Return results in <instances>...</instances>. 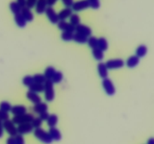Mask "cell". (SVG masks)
<instances>
[{"label":"cell","instance_id":"obj_1","mask_svg":"<svg viewBox=\"0 0 154 144\" xmlns=\"http://www.w3.org/2000/svg\"><path fill=\"white\" fill-rule=\"evenodd\" d=\"M33 133H34V136L39 141L44 142V143L51 144L53 142V140L51 138L50 134L45 130H44L43 128H35Z\"/></svg>","mask_w":154,"mask_h":144},{"label":"cell","instance_id":"obj_2","mask_svg":"<svg viewBox=\"0 0 154 144\" xmlns=\"http://www.w3.org/2000/svg\"><path fill=\"white\" fill-rule=\"evenodd\" d=\"M44 92H45V98L47 101L51 102L54 100L55 96L54 83L50 80H47L44 83Z\"/></svg>","mask_w":154,"mask_h":144},{"label":"cell","instance_id":"obj_3","mask_svg":"<svg viewBox=\"0 0 154 144\" xmlns=\"http://www.w3.org/2000/svg\"><path fill=\"white\" fill-rule=\"evenodd\" d=\"M34 118L32 114L31 113H25L20 116H14L11 121L14 123L15 124H21L24 123H31L32 119Z\"/></svg>","mask_w":154,"mask_h":144},{"label":"cell","instance_id":"obj_4","mask_svg":"<svg viewBox=\"0 0 154 144\" xmlns=\"http://www.w3.org/2000/svg\"><path fill=\"white\" fill-rule=\"evenodd\" d=\"M3 128L5 130V131L10 135V136H15L18 134L17 128L15 126V124L10 119H8L6 121L3 122Z\"/></svg>","mask_w":154,"mask_h":144},{"label":"cell","instance_id":"obj_5","mask_svg":"<svg viewBox=\"0 0 154 144\" xmlns=\"http://www.w3.org/2000/svg\"><path fill=\"white\" fill-rule=\"evenodd\" d=\"M102 87H103L104 90H105V93L108 95L111 96L113 94H115L116 92V89H115V86H114V83L111 81V79L109 78H105V79L102 80Z\"/></svg>","mask_w":154,"mask_h":144},{"label":"cell","instance_id":"obj_6","mask_svg":"<svg viewBox=\"0 0 154 144\" xmlns=\"http://www.w3.org/2000/svg\"><path fill=\"white\" fill-rule=\"evenodd\" d=\"M106 67L108 69L113 70V69L121 68L124 66L125 62L121 58H115V59H110L105 62Z\"/></svg>","mask_w":154,"mask_h":144},{"label":"cell","instance_id":"obj_7","mask_svg":"<svg viewBox=\"0 0 154 144\" xmlns=\"http://www.w3.org/2000/svg\"><path fill=\"white\" fill-rule=\"evenodd\" d=\"M45 14L48 16V20L50 22L53 24H57L59 22V17H58V14L55 11L52 7H48L47 8L46 10H45Z\"/></svg>","mask_w":154,"mask_h":144},{"label":"cell","instance_id":"obj_8","mask_svg":"<svg viewBox=\"0 0 154 144\" xmlns=\"http://www.w3.org/2000/svg\"><path fill=\"white\" fill-rule=\"evenodd\" d=\"M88 8H90V5H89L87 0H80V1L75 2L72 6V10H75L76 12L81 11Z\"/></svg>","mask_w":154,"mask_h":144},{"label":"cell","instance_id":"obj_9","mask_svg":"<svg viewBox=\"0 0 154 144\" xmlns=\"http://www.w3.org/2000/svg\"><path fill=\"white\" fill-rule=\"evenodd\" d=\"M34 128L32 126L31 123H24L17 126V132L19 134L24 135L30 134L33 131Z\"/></svg>","mask_w":154,"mask_h":144},{"label":"cell","instance_id":"obj_10","mask_svg":"<svg viewBox=\"0 0 154 144\" xmlns=\"http://www.w3.org/2000/svg\"><path fill=\"white\" fill-rule=\"evenodd\" d=\"M57 26L63 32H70L73 33V32L75 31V26L72 25L70 22H68L65 20L59 21V22L57 23Z\"/></svg>","mask_w":154,"mask_h":144},{"label":"cell","instance_id":"obj_11","mask_svg":"<svg viewBox=\"0 0 154 144\" xmlns=\"http://www.w3.org/2000/svg\"><path fill=\"white\" fill-rule=\"evenodd\" d=\"M75 31L76 32L82 34L84 35L87 36V37H90L92 34V29L87 26L84 25V24L80 23L77 26H75Z\"/></svg>","mask_w":154,"mask_h":144},{"label":"cell","instance_id":"obj_12","mask_svg":"<svg viewBox=\"0 0 154 144\" xmlns=\"http://www.w3.org/2000/svg\"><path fill=\"white\" fill-rule=\"evenodd\" d=\"M35 11L38 14H42L45 13L47 8L48 7L47 4V0H38L35 4Z\"/></svg>","mask_w":154,"mask_h":144},{"label":"cell","instance_id":"obj_13","mask_svg":"<svg viewBox=\"0 0 154 144\" xmlns=\"http://www.w3.org/2000/svg\"><path fill=\"white\" fill-rule=\"evenodd\" d=\"M72 14V8H64L62 9L58 14L59 20L63 21L66 20L67 18L70 17L71 15Z\"/></svg>","mask_w":154,"mask_h":144},{"label":"cell","instance_id":"obj_14","mask_svg":"<svg viewBox=\"0 0 154 144\" xmlns=\"http://www.w3.org/2000/svg\"><path fill=\"white\" fill-rule=\"evenodd\" d=\"M98 73H99V76L102 79L107 78L108 76V69L107 68L106 64L104 62H99L97 66Z\"/></svg>","mask_w":154,"mask_h":144},{"label":"cell","instance_id":"obj_15","mask_svg":"<svg viewBox=\"0 0 154 144\" xmlns=\"http://www.w3.org/2000/svg\"><path fill=\"white\" fill-rule=\"evenodd\" d=\"M26 98L34 104H38L42 102V98L38 95V93L34 92L28 91L26 92Z\"/></svg>","mask_w":154,"mask_h":144},{"label":"cell","instance_id":"obj_16","mask_svg":"<svg viewBox=\"0 0 154 144\" xmlns=\"http://www.w3.org/2000/svg\"><path fill=\"white\" fill-rule=\"evenodd\" d=\"M21 14L23 15L26 20L27 22H32L34 19V15H33L31 9L28 8L27 7H24L21 9Z\"/></svg>","mask_w":154,"mask_h":144},{"label":"cell","instance_id":"obj_17","mask_svg":"<svg viewBox=\"0 0 154 144\" xmlns=\"http://www.w3.org/2000/svg\"><path fill=\"white\" fill-rule=\"evenodd\" d=\"M11 112L14 116L23 115V114L26 113V108L23 105H15L12 106Z\"/></svg>","mask_w":154,"mask_h":144},{"label":"cell","instance_id":"obj_18","mask_svg":"<svg viewBox=\"0 0 154 144\" xmlns=\"http://www.w3.org/2000/svg\"><path fill=\"white\" fill-rule=\"evenodd\" d=\"M48 133L50 134V135H51V138H52L53 140L59 141L61 140V138H62L61 133H60V130H59L58 128H57L56 127L50 128Z\"/></svg>","mask_w":154,"mask_h":144},{"label":"cell","instance_id":"obj_19","mask_svg":"<svg viewBox=\"0 0 154 144\" xmlns=\"http://www.w3.org/2000/svg\"><path fill=\"white\" fill-rule=\"evenodd\" d=\"M140 62V58H138L137 56H131L130 57L128 58V59L126 60V65H127L128 68H132L136 67L138 64Z\"/></svg>","mask_w":154,"mask_h":144},{"label":"cell","instance_id":"obj_20","mask_svg":"<svg viewBox=\"0 0 154 144\" xmlns=\"http://www.w3.org/2000/svg\"><path fill=\"white\" fill-rule=\"evenodd\" d=\"M48 106L46 103H44V102H40L38 104H35V106H33V111L36 113H42V112H45V111H48Z\"/></svg>","mask_w":154,"mask_h":144},{"label":"cell","instance_id":"obj_21","mask_svg":"<svg viewBox=\"0 0 154 144\" xmlns=\"http://www.w3.org/2000/svg\"><path fill=\"white\" fill-rule=\"evenodd\" d=\"M14 21L15 22H16L17 25L19 27H20V28L25 27L27 22V21L26 20L25 18L23 16V15L21 14V13L14 15Z\"/></svg>","mask_w":154,"mask_h":144},{"label":"cell","instance_id":"obj_22","mask_svg":"<svg viewBox=\"0 0 154 144\" xmlns=\"http://www.w3.org/2000/svg\"><path fill=\"white\" fill-rule=\"evenodd\" d=\"M73 40L78 44H86L87 43L88 37L82 34H80L78 32H76L75 34H74Z\"/></svg>","mask_w":154,"mask_h":144},{"label":"cell","instance_id":"obj_23","mask_svg":"<svg viewBox=\"0 0 154 144\" xmlns=\"http://www.w3.org/2000/svg\"><path fill=\"white\" fill-rule=\"evenodd\" d=\"M98 48L100 49L102 51H106L108 48V40L103 37L98 38Z\"/></svg>","mask_w":154,"mask_h":144},{"label":"cell","instance_id":"obj_24","mask_svg":"<svg viewBox=\"0 0 154 144\" xmlns=\"http://www.w3.org/2000/svg\"><path fill=\"white\" fill-rule=\"evenodd\" d=\"M92 54L94 58L97 61L101 62L104 58V52L99 48H95L92 50Z\"/></svg>","mask_w":154,"mask_h":144},{"label":"cell","instance_id":"obj_25","mask_svg":"<svg viewBox=\"0 0 154 144\" xmlns=\"http://www.w3.org/2000/svg\"><path fill=\"white\" fill-rule=\"evenodd\" d=\"M58 123V116L56 114H51L47 119V124L50 128L55 127Z\"/></svg>","mask_w":154,"mask_h":144},{"label":"cell","instance_id":"obj_26","mask_svg":"<svg viewBox=\"0 0 154 144\" xmlns=\"http://www.w3.org/2000/svg\"><path fill=\"white\" fill-rule=\"evenodd\" d=\"M147 46H145V45L144 44H141L137 47L136 51H135V54H136L135 56H137L138 58H141V57H144V56L147 54Z\"/></svg>","mask_w":154,"mask_h":144},{"label":"cell","instance_id":"obj_27","mask_svg":"<svg viewBox=\"0 0 154 144\" xmlns=\"http://www.w3.org/2000/svg\"><path fill=\"white\" fill-rule=\"evenodd\" d=\"M29 91L34 92L35 93H39L44 92V84H40V83H34L31 86L29 87Z\"/></svg>","mask_w":154,"mask_h":144},{"label":"cell","instance_id":"obj_28","mask_svg":"<svg viewBox=\"0 0 154 144\" xmlns=\"http://www.w3.org/2000/svg\"><path fill=\"white\" fill-rule=\"evenodd\" d=\"M9 8H10V10L14 14H17L21 12V8L19 4H17V2H11L9 4Z\"/></svg>","mask_w":154,"mask_h":144},{"label":"cell","instance_id":"obj_29","mask_svg":"<svg viewBox=\"0 0 154 144\" xmlns=\"http://www.w3.org/2000/svg\"><path fill=\"white\" fill-rule=\"evenodd\" d=\"M56 71H57L56 69L54 67H52V66H49V67L47 68L45 70V74H44L46 80H51V78L54 75V74L56 73Z\"/></svg>","mask_w":154,"mask_h":144},{"label":"cell","instance_id":"obj_30","mask_svg":"<svg viewBox=\"0 0 154 144\" xmlns=\"http://www.w3.org/2000/svg\"><path fill=\"white\" fill-rule=\"evenodd\" d=\"M63 74L61 71H56L53 77L51 78V80L52 81L53 83H60L63 81Z\"/></svg>","mask_w":154,"mask_h":144},{"label":"cell","instance_id":"obj_31","mask_svg":"<svg viewBox=\"0 0 154 144\" xmlns=\"http://www.w3.org/2000/svg\"><path fill=\"white\" fill-rule=\"evenodd\" d=\"M87 44H88L89 46L92 48V50L95 49V48L98 47V38L95 36H90L88 38L87 40Z\"/></svg>","mask_w":154,"mask_h":144},{"label":"cell","instance_id":"obj_32","mask_svg":"<svg viewBox=\"0 0 154 144\" xmlns=\"http://www.w3.org/2000/svg\"><path fill=\"white\" fill-rule=\"evenodd\" d=\"M69 20H70V23L74 26H77L81 23V18L77 14H72L69 17Z\"/></svg>","mask_w":154,"mask_h":144},{"label":"cell","instance_id":"obj_33","mask_svg":"<svg viewBox=\"0 0 154 144\" xmlns=\"http://www.w3.org/2000/svg\"><path fill=\"white\" fill-rule=\"evenodd\" d=\"M33 80H34V82L40 84H44L45 81L47 80L45 75L41 74H35L33 76Z\"/></svg>","mask_w":154,"mask_h":144},{"label":"cell","instance_id":"obj_34","mask_svg":"<svg viewBox=\"0 0 154 144\" xmlns=\"http://www.w3.org/2000/svg\"><path fill=\"white\" fill-rule=\"evenodd\" d=\"M73 33L70 32H63L61 34V38L64 41H71L73 40Z\"/></svg>","mask_w":154,"mask_h":144},{"label":"cell","instance_id":"obj_35","mask_svg":"<svg viewBox=\"0 0 154 144\" xmlns=\"http://www.w3.org/2000/svg\"><path fill=\"white\" fill-rule=\"evenodd\" d=\"M33 83H34L33 76H29V75H27V76H24L23 79V84L25 86L29 87L31 86Z\"/></svg>","mask_w":154,"mask_h":144},{"label":"cell","instance_id":"obj_36","mask_svg":"<svg viewBox=\"0 0 154 144\" xmlns=\"http://www.w3.org/2000/svg\"><path fill=\"white\" fill-rule=\"evenodd\" d=\"M12 106L11 104L8 101H2L0 103V110L5 111V112H10L11 110Z\"/></svg>","mask_w":154,"mask_h":144},{"label":"cell","instance_id":"obj_37","mask_svg":"<svg viewBox=\"0 0 154 144\" xmlns=\"http://www.w3.org/2000/svg\"><path fill=\"white\" fill-rule=\"evenodd\" d=\"M42 122H43V121H42L39 117H36V118H33L32 121L31 122V124L33 127V128L35 129V128H41V126H42Z\"/></svg>","mask_w":154,"mask_h":144},{"label":"cell","instance_id":"obj_38","mask_svg":"<svg viewBox=\"0 0 154 144\" xmlns=\"http://www.w3.org/2000/svg\"><path fill=\"white\" fill-rule=\"evenodd\" d=\"M89 5L93 9H98L100 7V2L99 0H87Z\"/></svg>","mask_w":154,"mask_h":144},{"label":"cell","instance_id":"obj_39","mask_svg":"<svg viewBox=\"0 0 154 144\" xmlns=\"http://www.w3.org/2000/svg\"><path fill=\"white\" fill-rule=\"evenodd\" d=\"M14 140L15 143L16 144H25V140H24V138L23 136V135L18 134L17 135H16L14 136Z\"/></svg>","mask_w":154,"mask_h":144},{"label":"cell","instance_id":"obj_40","mask_svg":"<svg viewBox=\"0 0 154 144\" xmlns=\"http://www.w3.org/2000/svg\"><path fill=\"white\" fill-rule=\"evenodd\" d=\"M8 119H9L8 112H5V111L0 110V121H2L3 122L6 121Z\"/></svg>","mask_w":154,"mask_h":144},{"label":"cell","instance_id":"obj_41","mask_svg":"<svg viewBox=\"0 0 154 144\" xmlns=\"http://www.w3.org/2000/svg\"><path fill=\"white\" fill-rule=\"evenodd\" d=\"M37 1L38 0H26V7H27L29 9L33 8L35 6Z\"/></svg>","mask_w":154,"mask_h":144},{"label":"cell","instance_id":"obj_42","mask_svg":"<svg viewBox=\"0 0 154 144\" xmlns=\"http://www.w3.org/2000/svg\"><path fill=\"white\" fill-rule=\"evenodd\" d=\"M38 115V117L42 120V121H47V119H48V117H49L50 114L48 113V111H45V112H42V113H39Z\"/></svg>","mask_w":154,"mask_h":144},{"label":"cell","instance_id":"obj_43","mask_svg":"<svg viewBox=\"0 0 154 144\" xmlns=\"http://www.w3.org/2000/svg\"><path fill=\"white\" fill-rule=\"evenodd\" d=\"M62 2L66 8H72V4H74V0H62Z\"/></svg>","mask_w":154,"mask_h":144},{"label":"cell","instance_id":"obj_44","mask_svg":"<svg viewBox=\"0 0 154 144\" xmlns=\"http://www.w3.org/2000/svg\"><path fill=\"white\" fill-rule=\"evenodd\" d=\"M6 144H16L15 143L14 136H9L6 140Z\"/></svg>","mask_w":154,"mask_h":144},{"label":"cell","instance_id":"obj_45","mask_svg":"<svg viewBox=\"0 0 154 144\" xmlns=\"http://www.w3.org/2000/svg\"><path fill=\"white\" fill-rule=\"evenodd\" d=\"M26 0H17V2L20 6L21 8L26 7Z\"/></svg>","mask_w":154,"mask_h":144},{"label":"cell","instance_id":"obj_46","mask_svg":"<svg viewBox=\"0 0 154 144\" xmlns=\"http://www.w3.org/2000/svg\"><path fill=\"white\" fill-rule=\"evenodd\" d=\"M57 1L58 0H47V4H48V7H52L57 3Z\"/></svg>","mask_w":154,"mask_h":144},{"label":"cell","instance_id":"obj_47","mask_svg":"<svg viewBox=\"0 0 154 144\" xmlns=\"http://www.w3.org/2000/svg\"><path fill=\"white\" fill-rule=\"evenodd\" d=\"M3 134H4V128H3L2 122L0 121V138L3 136Z\"/></svg>","mask_w":154,"mask_h":144},{"label":"cell","instance_id":"obj_48","mask_svg":"<svg viewBox=\"0 0 154 144\" xmlns=\"http://www.w3.org/2000/svg\"><path fill=\"white\" fill-rule=\"evenodd\" d=\"M147 144H154V138L151 137L147 140Z\"/></svg>","mask_w":154,"mask_h":144}]
</instances>
